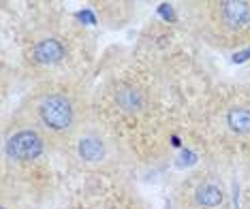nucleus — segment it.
Returning <instances> with one entry per match:
<instances>
[{
	"mask_svg": "<svg viewBox=\"0 0 250 209\" xmlns=\"http://www.w3.org/2000/svg\"><path fill=\"white\" fill-rule=\"evenodd\" d=\"M214 19L216 24L227 32H246L250 28V2L246 0H225L214 4Z\"/></svg>",
	"mask_w": 250,
	"mask_h": 209,
	"instance_id": "nucleus-2",
	"label": "nucleus"
},
{
	"mask_svg": "<svg viewBox=\"0 0 250 209\" xmlns=\"http://www.w3.org/2000/svg\"><path fill=\"white\" fill-rule=\"evenodd\" d=\"M227 124L233 133L248 134L250 133V109L248 107H233L227 114Z\"/></svg>",
	"mask_w": 250,
	"mask_h": 209,
	"instance_id": "nucleus-7",
	"label": "nucleus"
},
{
	"mask_svg": "<svg viewBox=\"0 0 250 209\" xmlns=\"http://www.w3.org/2000/svg\"><path fill=\"white\" fill-rule=\"evenodd\" d=\"M116 100H118V105H120V109H124L126 114H139V111L146 107L144 94L137 92V90H133V88L120 90L116 96Z\"/></svg>",
	"mask_w": 250,
	"mask_h": 209,
	"instance_id": "nucleus-6",
	"label": "nucleus"
},
{
	"mask_svg": "<svg viewBox=\"0 0 250 209\" xmlns=\"http://www.w3.org/2000/svg\"><path fill=\"white\" fill-rule=\"evenodd\" d=\"M235 64H242V62H246V60H250V47L248 49H244V52H235L233 54V58H231Z\"/></svg>",
	"mask_w": 250,
	"mask_h": 209,
	"instance_id": "nucleus-11",
	"label": "nucleus"
},
{
	"mask_svg": "<svg viewBox=\"0 0 250 209\" xmlns=\"http://www.w3.org/2000/svg\"><path fill=\"white\" fill-rule=\"evenodd\" d=\"M66 49L58 38H43L32 47V60L39 64H56L64 58Z\"/></svg>",
	"mask_w": 250,
	"mask_h": 209,
	"instance_id": "nucleus-4",
	"label": "nucleus"
},
{
	"mask_svg": "<svg viewBox=\"0 0 250 209\" xmlns=\"http://www.w3.org/2000/svg\"><path fill=\"white\" fill-rule=\"evenodd\" d=\"M158 13H161V18L167 19V21H173L175 19V13H173V9L169 7V4H161V7H158Z\"/></svg>",
	"mask_w": 250,
	"mask_h": 209,
	"instance_id": "nucleus-9",
	"label": "nucleus"
},
{
	"mask_svg": "<svg viewBox=\"0 0 250 209\" xmlns=\"http://www.w3.org/2000/svg\"><path fill=\"white\" fill-rule=\"evenodd\" d=\"M77 18L82 19V21H88L90 26H92V24H96V18H94V13H92V11H90V9H83V11H79V13H77Z\"/></svg>",
	"mask_w": 250,
	"mask_h": 209,
	"instance_id": "nucleus-10",
	"label": "nucleus"
},
{
	"mask_svg": "<svg viewBox=\"0 0 250 209\" xmlns=\"http://www.w3.org/2000/svg\"><path fill=\"white\" fill-rule=\"evenodd\" d=\"M39 117L43 126L54 133H69L75 124V107L64 94H49L39 105Z\"/></svg>",
	"mask_w": 250,
	"mask_h": 209,
	"instance_id": "nucleus-1",
	"label": "nucleus"
},
{
	"mask_svg": "<svg viewBox=\"0 0 250 209\" xmlns=\"http://www.w3.org/2000/svg\"><path fill=\"white\" fill-rule=\"evenodd\" d=\"M233 205H235V209H240V190H237V186H233Z\"/></svg>",
	"mask_w": 250,
	"mask_h": 209,
	"instance_id": "nucleus-12",
	"label": "nucleus"
},
{
	"mask_svg": "<svg viewBox=\"0 0 250 209\" xmlns=\"http://www.w3.org/2000/svg\"><path fill=\"white\" fill-rule=\"evenodd\" d=\"M79 156L88 162H96L103 158V143L94 137H88L79 143Z\"/></svg>",
	"mask_w": 250,
	"mask_h": 209,
	"instance_id": "nucleus-8",
	"label": "nucleus"
},
{
	"mask_svg": "<svg viewBox=\"0 0 250 209\" xmlns=\"http://www.w3.org/2000/svg\"><path fill=\"white\" fill-rule=\"evenodd\" d=\"M43 148H45V141L43 137L39 134L37 131H20L15 134H11L4 143V152L11 160H18V162H30L39 158L43 154Z\"/></svg>",
	"mask_w": 250,
	"mask_h": 209,
	"instance_id": "nucleus-3",
	"label": "nucleus"
},
{
	"mask_svg": "<svg viewBox=\"0 0 250 209\" xmlns=\"http://www.w3.org/2000/svg\"><path fill=\"white\" fill-rule=\"evenodd\" d=\"M195 201L199 203L201 207H208V209H216L225 203V192L220 186H216L212 182L203 184L197 188V194H195Z\"/></svg>",
	"mask_w": 250,
	"mask_h": 209,
	"instance_id": "nucleus-5",
	"label": "nucleus"
}]
</instances>
